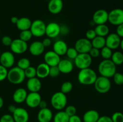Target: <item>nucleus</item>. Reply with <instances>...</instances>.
<instances>
[{
    "label": "nucleus",
    "instance_id": "nucleus-1",
    "mask_svg": "<svg viewBox=\"0 0 123 122\" xmlns=\"http://www.w3.org/2000/svg\"><path fill=\"white\" fill-rule=\"evenodd\" d=\"M97 78L95 71L90 68L80 69L78 75V80L82 85L90 86L94 84Z\"/></svg>",
    "mask_w": 123,
    "mask_h": 122
},
{
    "label": "nucleus",
    "instance_id": "nucleus-2",
    "mask_svg": "<svg viewBox=\"0 0 123 122\" xmlns=\"http://www.w3.org/2000/svg\"><path fill=\"white\" fill-rule=\"evenodd\" d=\"M98 71L100 76L109 78L117 72V66L111 59H104L98 65Z\"/></svg>",
    "mask_w": 123,
    "mask_h": 122
},
{
    "label": "nucleus",
    "instance_id": "nucleus-3",
    "mask_svg": "<svg viewBox=\"0 0 123 122\" xmlns=\"http://www.w3.org/2000/svg\"><path fill=\"white\" fill-rule=\"evenodd\" d=\"M24 70L20 69L18 67L11 68L8 71L7 77L8 81L13 84H19L24 81L25 79Z\"/></svg>",
    "mask_w": 123,
    "mask_h": 122
},
{
    "label": "nucleus",
    "instance_id": "nucleus-4",
    "mask_svg": "<svg viewBox=\"0 0 123 122\" xmlns=\"http://www.w3.org/2000/svg\"><path fill=\"white\" fill-rule=\"evenodd\" d=\"M67 103L66 94L60 92H57L52 94L50 99L52 106L57 111H61L66 108Z\"/></svg>",
    "mask_w": 123,
    "mask_h": 122
},
{
    "label": "nucleus",
    "instance_id": "nucleus-5",
    "mask_svg": "<svg viewBox=\"0 0 123 122\" xmlns=\"http://www.w3.org/2000/svg\"><path fill=\"white\" fill-rule=\"evenodd\" d=\"M94 84L96 91L102 94L108 93L111 88V82L109 78L103 76L97 77Z\"/></svg>",
    "mask_w": 123,
    "mask_h": 122
},
{
    "label": "nucleus",
    "instance_id": "nucleus-6",
    "mask_svg": "<svg viewBox=\"0 0 123 122\" xmlns=\"http://www.w3.org/2000/svg\"><path fill=\"white\" fill-rule=\"evenodd\" d=\"M92 57L89 53H79L74 59V64L79 69L90 68L92 63Z\"/></svg>",
    "mask_w": 123,
    "mask_h": 122
},
{
    "label": "nucleus",
    "instance_id": "nucleus-7",
    "mask_svg": "<svg viewBox=\"0 0 123 122\" xmlns=\"http://www.w3.org/2000/svg\"><path fill=\"white\" fill-rule=\"evenodd\" d=\"M46 25L42 20L37 19L32 22L30 30L32 33V36L35 37H42L45 35Z\"/></svg>",
    "mask_w": 123,
    "mask_h": 122
},
{
    "label": "nucleus",
    "instance_id": "nucleus-8",
    "mask_svg": "<svg viewBox=\"0 0 123 122\" xmlns=\"http://www.w3.org/2000/svg\"><path fill=\"white\" fill-rule=\"evenodd\" d=\"M10 47L13 53L21 55L27 51L28 45L26 42L22 40L20 38H17L12 41Z\"/></svg>",
    "mask_w": 123,
    "mask_h": 122
},
{
    "label": "nucleus",
    "instance_id": "nucleus-9",
    "mask_svg": "<svg viewBox=\"0 0 123 122\" xmlns=\"http://www.w3.org/2000/svg\"><path fill=\"white\" fill-rule=\"evenodd\" d=\"M108 22L115 26L123 23V10L115 8L111 11L108 13Z\"/></svg>",
    "mask_w": 123,
    "mask_h": 122
},
{
    "label": "nucleus",
    "instance_id": "nucleus-10",
    "mask_svg": "<svg viewBox=\"0 0 123 122\" xmlns=\"http://www.w3.org/2000/svg\"><path fill=\"white\" fill-rule=\"evenodd\" d=\"M74 48L79 53H88L92 48L91 42L86 38H80L76 41Z\"/></svg>",
    "mask_w": 123,
    "mask_h": 122
},
{
    "label": "nucleus",
    "instance_id": "nucleus-11",
    "mask_svg": "<svg viewBox=\"0 0 123 122\" xmlns=\"http://www.w3.org/2000/svg\"><path fill=\"white\" fill-rule=\"evenodd\" d=\"M14 62H15V58L12 51H6L1 54L0 64L7 69L12 68L14 65Z\"/></svg>",
    "mask_w": 123,
    "mask_h": 122
},
{
    "label": "nucleus",
    "instance_id": "nucleus-12",
    "mask_svg": "<svg viewBox=\"0 0 123 122\" xmlns=\"http://www.w3.org/2000/svg\"><path fill=\"white\" fill-rule=\"evenodd\" d=\"M41 100L42 97L38 92H30V93H28L25 102L28 107L36 108L38 107Z\"/></svg>",
    "mask_w": 123,
    "mask_h": 122
},
{
    "label": "nucleus",
    "instance_id": "nucleus-13",
    "mask_svg": "<svg viewBox=\"0 0 123 122\" xmlns=\"http://www.w3.org/2000/svg\"><path fill=\"white\" fill-rule=\"evenodd\" d=\"M108 12L104 9H99L95 11L92 16V21L95 25L106 24L108 22Z\"/></svg>",
    "mask_w": 123,
    "mask_h": 122
},
{
    "label": "nucleus",
    "instance_id": "nucleus-14",
    "mask_svg": "<svg viewBox=\"0 0 123 122\" xmlns=\"http://www.w3.org/2000/svg\"><path fill=\"white\" fill-rule=\"evenodd\" d=\"M13 117L14 122H28L30 116L26 109L18 107L13 113Z\"/></svg>",
    "mask_w": 123,
    "mask_h": 122
},
{
    "label": "nucleus",
    "instance_id": "nucleus-15",
    "mask_svg": "<svg viewBox=\"0 0 123 122\" xmlns=\"http://www.w3.org/2000/svg\"><path fill=\"white\" fill-rule=\"evenodd\" d=\"M61 56L54 52V51H48L45 53L44 56V63L50 67H55L58 65L59 62L61 61Z\"/></svg>",
    "mask_w": 123,
    "mask_h": 122
},
{
    "label": "nucleus",
    "instance_id": "nucleus-16",
    "mask_svg": "<svg viewBox=\"0 0 123 122\" xmlns=\"http://www.w3.org/2000/svg\"><path fill=\"white\" fill-rule=\"evenodd\" d=\"M106 46L112 50L118 49L120 45L121 38L116 33H112L106 36Z\"/></svg>",
    "mask_w": 123,
    "mask_h": 122
},
{
    "label": "nucleus",
    "instance_id": "nucleus-17",
    "mask_svg": "<svg viewBox=\"0 0 123 122\" xmlns=\"http://www.w3.org/2000/svg\"><path fill=\"white\" fill-rule=\"evenodd\" d=\"M60 34V25L56 22H50L46 25L45 35L48 38H55Z\"/></svg>",
    "mask_w": 123,
    "mask_h": 122
},
{
    "label": "nucleus",
    "instance_id": "nucleus-18",
    "mask_svg": "<svg viewBox=\"0 0 123 122\" xmlns=\"http://www.w3.org/2000/svg\"><path fill=\"white\" fill-rule=\"evenodd\" d=\"M48 8L51 14H59L63 8V1L62 0H49Z\"/></svg>",
    "mask_w": 123,
    "mask_h": 122
},
{
    "label": "nucleus",
    "instance_id": "nucleus-19",
    "mask_svg": "<svg viewBox=\"0 0 123 122\" xmlns=\"http://www.w3.org/2000/svg\"><path fill=\"white\" fill-rule=\"evenodd\" d=\"M45 47L42 43L39 41H34L28 47V50L30 53L34 56H38L42 55L44 51Z\"/></svg>",
    "mask_w": 123,
    "mask_h": 122
},
{
    "label": "nucleus",
    "instance_id": "nucleus-20",
    "mask_svg": "<svg viewBox=\"0 0 123 122\" xmlns=\"http://www.w3.org/2000/svg\"><path fill=\"white\" fill-rule=\"evenodd\" d=\"M42 86V82L37 77L29 78L26 82V87L30 92H38Z\"/></svg>",
    "mask_w": 123,
    "mask_h": 122
},
{
    "label": "nucleus",
    "instance_id": "nucleus-21",
    "mask_svg": "<svg viewBox=\"0 0 123 122\" xmlns=\"http://www.w3.org/2000/svg\"><path fill=\"white\" fill-rule=\"evenodd\" d=\"M53 117L52 111L47 107L40 110L37 114V120L38 122H50L53 119Z\"/></svg>",
    "mask_w": 123,
    "mask_h": 122
},
{
    "label": "nucleus",
    "instance_id": "nucleus-22",
    "mask_svg": "<svg viewBox=\"0 0 123 122\" xmlns=\"http://www.w3.org/2000/svg\"><path fill=\"white\" fill-rule=\"evenodd\" d=\"M57 67L60 72L64 74L72 72L74 68L73 62L68 59H61Z\"/></svg>",
    "mask_w": 123,
    "mask_h": 122
},
{
    "label": "nucleus",
    "instance_id": "nucleus-23",
    "mask_svg": "<svg viewBox=\"0 0 123 122\" xmlns=\"http://www.w3.org/2000/svg\"><path fill=\"white\" fill-rule=\"evenodd\" d=\"M68 48L67 43L62 40L56 41L53 44V51L60 56L66 55Z\"/></svg>",
    "mask_w": 123,
    "mask_h": 122
},
{
    "label": "nucleus",
    "instance_id": "nucleus-24",
    "mask_svg": "<svg viewBox=\"0 0 123 122\" xmlns=\"http://www.w3.org/2000/svg\"><path fill=\"white\" fill-rule=\"evenodd\" d=\"M28 93L26 90L24 88H18L14 92L13 94V99L16 104H22L25 102Z\"/></svg>",
    "mask_w": 123,
    "mask_h": 122
},
{
    "label": "nucleus",
    "instance_id": "nucleus-25",
    "mask_svg": "<svg viewBox=\"0 0 123 122\" xmlns=\"http://www.w3.org/2000/svg\"><path fill=\"white\" fill-rule=\"evenodd\" d=\"M50 67L46 63H41L36 68V77L38 78H45L49 76Z\"/></svg>",
    "mask_w": 123,
    "mask_h": 122
},
{
    "label": "nucleus",
    "instance_id": "nucleus-26",
    "mask_svg": "<svg viewBox=\"0 0 123 122\" xmlns=\"http://www.w3.org/2000/svg\"><path fill=\"white\" fill-rule=\"evenodd\" d=\"M100 116L98 111L94 110H90L84 113L83 116L84 122H97Z\"/></svg>",
    "mask_w": 123,
    "mask_h": 122
},
{
    "label": "nucleus",
    "instance_id": "nucleus-27",
    "mask_svg": "<svg viewBox=\"0 0 123 122\" xmlns=\"http://www.w3.org/2000/svg\"><path fill=\"white\" fill-rule=\"evenodd\" d=\"M32 21L31 19L26 17L19 18L17 23L16 24L17 28L20 31H25V30H29L31 28Z\"/></svg>",
    "mask_w": 123,
    "mask_h": 122
},
{
    "label": "nucleus",
    "instance_id": "nucleus-28",
    "mask_svg": "<svg viewBox=\"0 0 123 122\" xmlns=\"http://www.w3.org/2000/svg\"><path fill=\"white\" fill-rule=\"evenodd\" d=\"M94 31L97 36L105 37L109 33V28L106 24L98 25L95 28Z\"/></svg>",
    "mask_w": 123,
    "mask_h": 122
},
{
    "label": "nucleus",
    "instance_id": "nucleus-29",
    "mask_svg": "<svg viewBox=\"0 0 123 122\" xmlns=\"http://www.w3.org/2000/svg\"><path fill=\"white\" fill-rule=\"evenodd\" d=\"M92 47L96 48L97 49H102L106 46V39L105 37L96 36L91 41Z\"/></svg>",
    "mask_w": 123,
    "mask_h": 122
},
{
    "label": "nucleus",
    "instance_id": "nucleus-30",
    "mask_svg": "<svg viewBox=\"0 0 123 122\" xmlns=\"http://www.w3.org/2000/svg\"><path fill=\"white\" fill-rule=\"evenodd\" d=\"M69 116L64 111H58L53 117L54 122H68Z\"/></svg>",
    "mask_w": 123,
    "mask_h": 122
},
{
    "label": "nucleus",
    "instance_id": "nucleus-31",
    "mask_svg": "<svg viewBox=\"0 0 123 122\" xmlns=\"http://www.w3.org/2000/svg\"><path fill=\"white\" fill-rule=\"evenodd\" d=\"M111 60L115 65H120L123 63V53L121 51H117L113 53Z\"/></svg>",
    "mask_w": 123,
    "mask_h": 122
},
{
    "label": "nucleus",
    "instance_id": "nucleus-32",
    "mask_svg": "<svg viewBox=\"0 0 123 122\" xmlns=\"http://www.w3.org/2000/svg\"><path fill=\"white\" fill-rule=\"evenodd\" d=\"M112 53V50L106 46L100 49V56L104 59H111Z\"/></svg>",
    "mask_w": 123,
    "mask_h": 122
},
{
    "label": "nucleus",
    "instance_id": "nucleus-33",
    "mask_svg": "<svg viewBox=\"0 0 123 122\" xmlns=\"http://www.w3.org/2000/svg\"><path fill=\"white\" fill-rule=\"evenodd\" d=\"M30 66H31V62L30 60L26 57H22L18 61L17 67L23 70H25Z\"/></svg>",
    "mask_w": 123,
    "mask_h": 122
},
{
    "label": "nucleus",
    "instance_id": "nucleus-34",
    "mask_svg": "<svg viewBox=\"0 0 123 122\" xmlns=\"http://www.w3.org/2000/svg\"><path fill=\"white\" fill-rule=\"evenodd\" d=\"M32 34L30 29L21 31L20 34H19V38L22 40L26 42V43L29 41L32 38Z\"/></svg>",
    "mask_w": 123,
    "mask_h": 122
},
{
    "label": "nucleus",
    "instance_id": "nucleus-35",
    "mask_svg": "<svg viewBox=\"0 0 123 122\" xmlns=\"http://www.w3.org/2000/svg\"><path fill=\"white\" fill-rule=\"evenodd\" d=\"M73 89V84L70 81H65L61 86V92L64 94L70 93Z\"/></svg>",
    "mask_w": 123,
    "mask_h": 122
},
{
    "label": "nucleus",
    "instance_id": "nucleus-36",
    "mask_svg": "<svg viewBox=\"0 0 123 122\" xmlns=\"http://www.w3.org/2000/svg\"><path fill=\"white\" fill-rule=\"evenodd\" d=\"M25 77L28 78H31L36 77V68L34 67L30 66L28 68H26L24 70Z\"/></svg>",
    "mask_w": 123,
    "mask_h": 122
},
{
    "label": "nucleus",
    "instance_id": "nucleus-37",
    "mask_svg": "<svg viewBox=\"0 0 123 122\" xmlns=\"http://www.w3.org/2000/svg\"><path fill=\"white\" fill-rule=\"evenodd\" d=\"M79 54V53L77 51V50H76L74 47H70L68 48L67 49V53H66V55H67V57L71 60H74V59L76 57V56H78V55Z\"/></svg>",
    "mask_w": 123,
    "mask_h": 122
},
{
    "label": "nucleus",
    "instance_id": "nucleus-38",
    "mask_svg": "<svg viewBox=\"0 0 123 122\" xmlns=\"http://www.w3.org/2000/svg\"><path fill=\"white\" fill-rule=\"evenodd\" d=\"M114 81L118 86L123 84V74L120 72H116L113 76Z\"/></svg>",
    "mask_w": 123,
    "mask_h": 122
},
{
    "label": "nucleus",
    "instance_id": "nucleus-39",
    "mask_svg": "<svg viewBox=\"0 0 123 122\" xmlns=\"http://www.w3.org/2000/svg\"><path fill=\"white\" fill-rule=\"evenodd\" d=\"M64 111L69 117H71V116L76 115L77 112V110L76 108L74 106H73V105H68V106H66Z\"/></svg>",
    "mask_w": 123,
    "mask_h": 122
},
{
    "label": "nucleus",
    "instance_id": "nucleus-40",
    "mask_svg": "<svg viewBox=\"0 0 123 122\" xmlns=\"http://www.w3.org/2000/svg\"><path fill=\"white\" fill-rule=\"evenodd\" d=\"M60 73L61 72H60V70H59L57 66L50 67L49 76H50V77H52V78L57 77L58 76H59Z\"/></svg>",
    "mask_w": 123,
    "mask_h": 122
},
{
    "label": "nucleus",
    "instance_id": "nucleus-41",
    "mask_svg": "<svg viewBox=\"0 0 123 122\" xmlns=\"http://www.w3.org/2000/svg\"><path fill=\"white\" fill-rule=\"evenodd\" d=\"M113 122H123V113L121 112H115L111 117Z\"/></svg>",
    "mask_w": 123,
    "mask_h": 122
},
{
    "label": "nucleus",
    "instance_id": "nucleus-42",
    "mask_svg": "<svg viewBox=\"0 0 123 122\" xmlns=\"http://www.w3.org/2000/svg\"><path fill=\"white\" fill-rule=\"evenodd\" d=\"M7 74H8V70L7 68L0 64V82L7 78Z\"/></svg>",
    "mask_w": 123,
    "mask_h": 122
},
{
    "label": "nucleus",
    "instance_id": "nucleus-43",
    "mask_svg": "<svg viewBox=\"0 0 123 122\" xmlns=\"http://www.w3.org/2000/svg\"><path fill=\"white\" fill-rule=\"evenodd\" d=\"M88 53L92 58H97L100 55V50L96 49V48L92 47Z\"/></svg>",
    "mask_w": 123,
    "mask_h": 122
},
{
    "label": "nucleus",
    "instance_id": "nucleus-44",
    "mask_svg": "<svg viewBox=\"0 0 123 122\" xmlns=\"http://www.w3.org/2000/svg\"><path fill=\"white\" fill-rule=\"evenodd\" d=\"M12 41H13V39H12V38L10 37H9V36L7 35L4 36L1 38V43H2V44L4 45L7 47L10 46L11 44L12 43Z\"/></svg>",
    "mask_w": 123,
    "mask_h": 122
},
{
    "label": "nucleus",
    "instance_id": "nucleus-45",
    "mask_svg": "<svg viewBox=\"0 0 123 122\" xmlns=\"http://www.w3.org/2000/svg\"><path fill=\"white\" fill-rule=\"evenodd\" d=\"M0 122H14L13 116L8 114H4L0 118Z\"/></svg>",
    "mask_w": 123,
    "mask_h": 122
},
{
    "label": "nucleus",
    "instance_id": "nucleus-46",
    "mask_svg": "<svg viewBox=\"0 0 123 122\" xmlns=\"http://www.w3.org/2000/svg\"><path fill=\"white\" fill-rule=\"evenodd\" d=\"M85 36H86V38H87L89 40L91 41L97 36V35H96V32H95L94 29H89L86 31Z\"/></svg>",
    "mask_w": 123,
    "mask_h": 122
},
{
    "label": "nucleus",
    "instance_id": "nucleus-47",
    "mask_svg": "<svg viewBox=\"0 0 123 122\" xmlns=\"http://www.w3.org/2000/svg\"><path fill=\"white\" fill-rule=\"evenodd\" d=\"M69 28L66 25H62L60 26V33L61 34L66 35H67L69 33Z\"/></svg>",
    "mask_w": 123,
    "mask_h": 122
},
{
    "label": "nucleus",
    "instance_id": "nucleus-48",
    "mask_svg": "<svg viewBox=\"0 0 123 122\" xmlns=\"http://www.w3.org/2000/svg\"><path fill=\"white\" fill-rule=\"evenodd\" d=\"M97 122H113L111 117L107 116H103L99 117Z\"/></svg>",
    "mask_w": 123,
    "mask_h": 122
},
{
    "label": "nucleus",
    "instance_id": "nucleus-49",
    "mask_svg": "<svg viewBox=\"0 0 123 122\" xmlns=\"http://www.w3.org/2000/svg\"><path fill=\"white\" fill-rule=\"evenodd\" d=\"M116 33L120 38H123V23L118 25L116 29Z\"/></svg>",
    "mask_w": 123,
    "mask_h": 122
},
{
    "label": "nucleus",
    "instance_id": "nucleus-50",
    "mask_svg": "<svg viewBox=\"0 0 123 122\" xmlns=\"http://www.w3.org/2000/svg\"><path fill=\"white\" fill-rule=\"evenodd\" d=\"M42 44H43V45H44V47H50L52 44L51 38H48V37L44 38L43 40L42 41Z\"/></svg>",
    "mask_w": 123,
    "mask_h": 122
},
{
    "label": "nucleus",
    "instance_id": "nucleus-51",
    "mask_svg": "<svg viewBox=\"0 0 123 122\" xmlns=\"http://www.w3.org/2000/svg\"><path fill=\"white\" fill-rule=\"evenodd\" d=\"M68 122H82V120L79 116L76 114L69 117Z\"/></svg>",
    "mask_w": 123,
    "mask_h": 122
},
{
    "label": "nucleus",
    "instance_id": "nucleus-52",
    "mask_svg": "<svg viewBox=\"0 0 123 122\" xmlns=\"http://www.w3.org/2000/svg\"><path fill=\"white\" fill-rule=\"evenodd\" d=\"M47 106H48V104H47L45 100H43L42 99V100L40 102L39 105H38V107L40 109H43L47 108Z\"/></svg>",
    "mask_w": 123,
    "mask_h": 122
},
{
    "label": "nucleus",
    "instance_id": "nucleus-53",
    "mask_svg": "<svg viewBox=\"0 0 123 122\" xmlns=\"http://www.w3.org/2000/svg\"><path fill=\"white\" fill-rule=\"evenodd\" d=\"M17 107H16L15 105H10L9 106H8V111H9L10 112H11V113L13 114V112H14V111L16 110V109Z\"/></svg>",
    "mask_w": 123,
    "mask_h": 122
},
{
    "label": "nucleus",
    "instance_id": "nucleus-54",
    "mask_svg": "<svg viewBox=\"0 0 123 122\" xmlns=\"http://www.w3.org/2000/svg\"><path fill=\"white\" fill-rule=\"evenodd\" d=\"M18 19H19V18H18V17L16 16L12 17L11 18V22H12L13 24L16 25V24L17 23V22H18Z\"/></svg>",
    "mask_w": 123,
    "mask_h": 122
},
{
    "label": "nucleus",
    "instance_id": "nucleus-55",
    "mask_svg": "<svg viewBox=\"0 0 123 122\" xmlns=\"http://www.w3.org/2000/svg\"><path fill=\"white\" fill-rule=\"evenodd\" d=\"M4 105V100L2 97L0 96V109Z\"/></svg>",
    "mask_w": 123,
    "mask_h": 122
},
{
    "label": "nucleus",
    "instance_id": "nucleus-56",
    "mask_svg": "<svg viewBox=\"0 0 123 122\" xmlns=\"http://www.w3.org/2000/svg\"><path fill=\"white\" fill-rule=\"evenodd\" d=\"M120 47H121V49L123 50V39L121 40V43H120Z\"/></svg>",
    "mask_w": 123,
    "mask_h": 122
},
{
    "label": "nucleus",
    "instance_id": "nucleus-57",
    "mask_svg": "<svg viewBox=\"0 0 123 122\" xmlns=\"http://www.w3.org/2000/svg\"><path fill=\"white\" fill-rule=\"evenodd\" d=\"M1 51H0V56H1Z\"/></svg>",
    "mask_w": 123,
    "mask_h": 122
}]
</instances>
